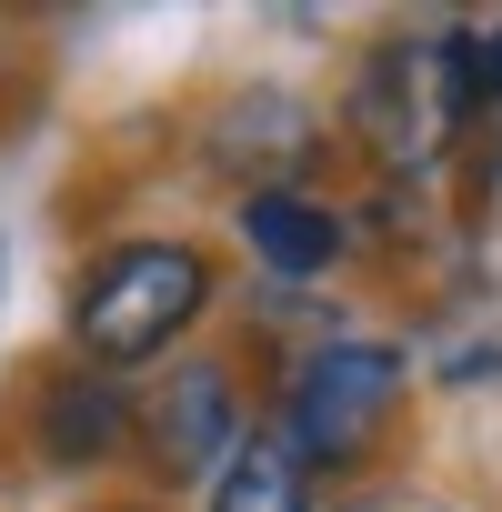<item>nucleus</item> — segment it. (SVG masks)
I'll list each match as a JSON object with an SVG mask.
<instances>
[{
    "instance_id": "nucleus-1",
    "label": "nucleus",
    "mask_w": 502,
    "mask_h": 512,
    "mask_svg": "<svg viewBox=\"0 0 502 512\" xmlns=\"http://www.w3.org/2000/svg\"><path fill=\"white\" fill-rule=\"evenodd\" d=\"M201 302H211V262L191 241H121L71 292V332L91 362H151V352H171V332Z\"/></svg>"
},
{
    "instance_id": "nucleus-2",
    "label": "nucleus",
    "mask_w": 502,
    "mask_h": 512,
    "mask_svg": "<svg viewBox=\"0 0 502 512\" xmlns=\"http://www.w3.org/2000/svg\"><path fill=\"white\" fill-rule=\"evenodd\" d=\"M402 402V352H382V342H322L312 362H302V382H292V462H352L372 432H382V412Z\"/></svg>"
},
{
    "instance_id": "nucleus-3",
    "label": "nucleus",
    "mask_w": 502,
    "mask_h": 512,
    "mask_svg": "<svg viewBox=\"0 0 502 512\" xmlns=\"http://www.w3.org/2000/svg\"><path fill=\"white\" fill-rule=\"evenodd\" d=\"M462 111H452V91H442V51H412V41H392V51H372L362 61V91H352V131L402 171V161H432L442 151V131H452Z\"/></svg>"
},
{
    "instance_id": "nucleus-4",
    "label": "nucleus",
    "mask_w": 502,
    "mask_h": 512,
    "mask_svg": "<svg viewBox=\"0 0 502 512\" xmlns=\"http://www.w3.org/2000/svg\"><path fill=\"white\" fill-rule=\"evenodd\" d=\"M141 442H151V462H161L171 482L221 472V462H231V442H241L231 372H221V362H181V372H171V382L141 402Z\"/></svg>"
},
{
    "instance_id": "nucleus-5",
    "label": "nucleus",
    "mask_w": 502,
    "mask_h": 512,
    "mask_svg": "<svg viewBox=\"0 0 502 512\" xmlns=\"http://www.w3.org/2000/svg\"><path fill=\"white\" fill-rule=\"evenodd\" d=\"M121 422H131L121 382L71 372V382H51V402H41V452H51L61 472H81V462H101V452L121 442Z\"/></svg>"
},
{
    "instance_id": "nucleus-6",
    "label": "nucleus",
    "mask_w": 502,
    "mask_h": 512,
    "mask_svg": "<svg viewBox=\"0 0 502 512\" xmlns=\"http://www.w3.org/2000/svg\"><path fill=\"white\" fill-rule=\"evenodd\" d=\"M241 231H251V251H262L272 272H322L342 251V221L322 201H302V191H251L241 201Z\"/></svg>"
},
{
    "instance_id": "nucleus-7",
    "label": "nucleus",
    "mask_w": 502,
    "mask_h": 512,
    "mask_svg": "<svg viewBox=\"0 0 502 512\" xmlns=\"http://www.w3.org/2000/svg\"><path fill=\"white\" fill-rule=\"evenodd\" d=\"M211 512H312V482L282 442H231V462L211 482Z\"/></svg>"
},
{
    "instance_id": "nucleus-8",
    "label": "nucleus",
    "mask_w": 502,
    "mask_h": 512,
    "mask_svg": "<svg viewBox=\"0 0 502 512\" xmlns=\"http://www.w3.org/2000/svg\"><path fill=\"white\" fill-rule=\"evenodd\" d=\"M342 512H452V502H432V492H362V502H342Z\"/></svg>"
}]
</instances>
